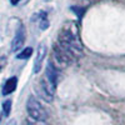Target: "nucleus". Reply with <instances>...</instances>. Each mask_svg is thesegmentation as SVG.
I'll list each match as a JSON object with an SVG mask.
<instances>
[{
    "label": "nucleus",
    "mask_w": 125,
    "mask_h": 125,
    "mask_svg": "<svg viewBox=\"0 0 125 125\" xmlns=\"http://www.w3.org/2000/svg\"><path fill=\"white\" fill-rule=\"evenodd\" d=\"M56 43L66 49L75 59L79 58L83 53V44L78 34V26L74 23H68L61 26Z\"/></svg>",
    "instance_id": "obj_1"
},
{
    "label": "nucleus",
    "mask_w": 125,
    "mask_h": 125,
    "mask_svg": "<svg viewBox=\"0 0 125 125\" xmlns=\"http://www.w3.org/2000/svg\"><path fill=\"white\" fill-rule=\"evenodd\" d=\"M53 59L54 61H51L58 69L66 68L73 64V61L75 60V58L66 49H64L60 44L55 43L53 46Z\"/></svg>",
    "instance_id": "obj_2"
},
{
    "label": "nucleus",
    "mask_w": 125,
    "mask_h": 125,
    "mask_svg": "<svg viewBox=\"0 0 125 125\" xmlns=\"http://www.w3.org/2000/svg\"><path fill=\"white\" fill-rule=\"evenodd\" d=\"M26 111H28L29 118L34 119V120L45 121L48 119V113L44 109L43 104L34 96H30L28 99V101H26Z\"/></svg>",
    "instance_id": "obj_3"
},
{
    "label": "nucleus",
    "mask_w": 125,
    "mask_h": 125,
    "mask_svg": "<svg viewBox=\"0 0 125 125\" xmlns=\"http://www.w3.org/2000/svg\"><path fill=\"white\" fill-rule=\"evenodd\" d=\"M46 53H48V49H46V44L45 43H40L36 48V58L34 59V73L38 74V73L41 70L44 64V60L46 58Z\"/></svg>",
    "instance_id": "obj_4"
},
{
    "label": "nucleus",
    "mask_w": 125,
    "mask_h": 125,
    "mask_svg": "<svg viewBox=\"0 0 125 125\" xmlns=\"http://www.w3.org/2000/svg\"><path fill=\"white\" fill-rule=\"evenodd\" d=\"M54 93H55V89L45 80V78L39 81V94L45 101H48V103L53 101Z\"/></svg>",
    "instance_id": "obj_5"
},
{
    "label": "nucleus",
    "mask_w": 125,
    "mask_h": 125,
    "mask_svg": "<svg viewBox=\"0 0 125 125\" xmlns=\"http://www.w3.org/2000/svg\"><path fill=\"white\" fill-rule=\"evenodd\" d=\"M25 28L23 25H20L16 30V33L13 38V41H11V50L14 51V53H16V51L21 50L23 46H24V43H25Z\"/></svg>",
    "instance_id": "obj_6"
},
{
    "label": "nucleus",
    "mask_w": 125,
    "mask_h": 125,
    "mask_svg": "<svg viewBox=\"0 0 125 125\" xmlns=\"http://www.w3.org/2000/svg\"><path fill=\"white\" fill-rule=\"evenodd\" d=\"M58 78H59V69H58L51 61H49L48 65H46V69H45V80H46L54 89H56Z\"/></svg>",
    "instance_id": "obj_7"
},
{
    "label": "nucleus",
    "mask_w": 125,
    "mask_h": 125,
    "mask_svg": "<svg viewBox=\"0 0 125 125\" xmlns=\"http://www.w3.org/2000/svg\"><path fill=\"white\" fill-rule=\"evenodd\" d=\"M16 85H18V78L16 76H13L5 81L4 84V88H3V94L4 95H9L11 94L15 89H16Z\"/></svg>",
    "instance_id": "obj_8"
},
{
    "label": "nucleus",
    "mask_w": 125,
    "mask_h": 125,
    "mask_svg": "<svg viewBox=\"0 0 125 125\" xmlns=\"http://www.w3.org/2000/svg\"><path fill=\"white\" fill-rule=\"evenodd\" d=\"M31 55H33V48H30V46H26L25 49H23L20 53L18 54V59H28L30 58Z\"/></svg>",
    "instance_id": "obj_9"
},
{
    "label": "nucleus",
    "mask_w": 125,
    "mask_h": 125,
    "mask_svg": "<svg viewBox=\"0 0 125 125\" xmlns=\"http://www.w3.org/2000/svg\"><path fill=\"white\" fill-rule=\"evenodd\" d=\"M39 16H40V18H38V20H39L40 29H41V30L48 29V26H49V21H48V19H46L45 13H39Z\"/></svg>",
    "instance_id": "obj_10"
},
{
    "label": "nucleus",
    "mask_w": 125,
    "mask_h": 125,
    "mask_svg": "<svg viewBox=\"0 0 125 125\" xmlns=\"http://www.w3.org/2000/svg\"><path fill=\"white\" fill-rule=\"evenodd\" d=\"M10 110H11V100H6L3 103V115L9 116Z\"/></svg>",
    "instance_id": "obj_11"
},
{
    "label": "nucleus",
    "mask_w": 125,
    "mask_h": 125,
    "mask_svg": "<svg viewBox=\"0 0 125 125\" xmlns=\"http://www.w3.org/2000/svg\"><path fill=\"white\" fill-rule=\"evenodd\" d=\"M25 125H48L45 121H39V120H34L31 118H28V120L25 121Z\"/></svg>",
    "instance_id": "obj_12"
},
{
    "label": "nucleus",
    "mask_w": 125,
    "mask_h": 125,
    "mask_svg": "<svg viewBox=\"0 0 125 125\" xmlns=\"http://www.w3.org/2000/svg\"><path fill=\"white\" fill-rule=\"evenodd\" d=\"M6 125H16V120H14V119H13V120H10Z\"/></svg>",
    "instance_id": "obj_13"
}]
</instances>
